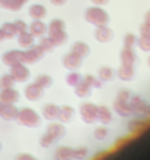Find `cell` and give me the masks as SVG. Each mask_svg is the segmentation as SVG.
<instances>
[{
  "label": "cell",
  "mask_w": 150,
  "mask_h": 160,
  "mask_svg": "<svg viewBox=\"0 0 150 160\" xmlns=\"http://www.w3.org/2000/svg\"><path fill=\"white\" fill-rule=\"evenodd\" d=\"M28 15L33 19H44L47 16V9L43 5H40V3H34V5L29 6Z\"/></svg>",
  "instance_id": "cell-20"
},
{
  "label": "cell",
  "mask_w": 150,
  "mask_h": 160,
  "mask_svg": "<svg viewBox=\"0 0 150 160\" xmlns=\"http://www.w3.org/2000/svg\"><path fill=\"white\" fill-rule=\"evenodd\" d=\"M85 82L90 85L91 88H96V90H100V88H103V82L99 79V77L97 75H93V73H87L85 77L82 78Z\"/></svg>",
  "instance_id": "cell-28"
},
{
  "label": "cell",
  "mask_w": 150,
  "mask_h": 160,
  "mask_svg": "<svg viewBox=\"0 0 150 160\" xmlns=\"http://www.w3.org/2000/svg\"><path fill=\"white\" fill-rule=\"evenodd\" d=\"M109 135V129H107L106 125H100L94 128V132H93V137H94V140L97 141H105Z\"/></svg>",
  "instance_id": "cell-29"
},
{
  "label": "cell",
  "mask_w": 150,
  "mask_h": 160,
  "mask_svg": "<svg viewBox=\"0 0 150 160\" xmlns=\"http://www.w3.org/2000/svg\"><path fill=\"white\" fill-rule=\"evenodd\" d=\"M43 92H44V90L40 87L39 84L31 82L25 87L24 96H25L27 100H29V102H39L40 98L43 97Z\"/></svg>",
  "instance_id": "cell-9"
},
{
  "label": "cell",
  "mask_w": 150,
  "mask_h": 160,
  "mask_svg": "<svg viewBox=\"0 0 150 160\" xmlns=\"http://www.w3.org/2000/svg\"><path fill=\"white\" fill-rule=\"evenodd\" d=\"M84 19H85V22L94 25V27H100V25L109 24L111 16L102 6H90L84 12Z\"/></svg>",
  "instance_id": "cell-1"
},
{
  "label": "cell",
  "mask_w": 150,
  "mask_h": 160,
  "mask_svg": "<svg viewBox=\"0 0 150 160\" xmlns=\"http://www.w3.org/2000/svg\"><path fill=\"white\" fill-rule=\"evenodd\" d=\"M91 3L94 6H103V5H107L109 0H91Z\"/></svg>",
  "instance_id": "cell-40"
},
{
  "label": "cell",
  "mask_w": 150,
  "mask_h": 160,
  "mask_svg": "<svg viewBox=\"0 0 150 160\" xmlns=\"http://www.w3.org/2000/svg\"><path fill=\"white\" fill-rule=\"evenodd\" d=\"M71 52L75 53L77 56H80L81 59H84L90 54V46L87 43H84V41H75L71 46Z\"/></svg>",
  "instance_id": "cell-21"
},
{
  "label": "cell",
  "mask_w": 150,
  "mask_h": 160,
  "mask_svg": "<svg viewBox=\"0 0 150 160\" xmlns=\"http://www.w3.org/2000/svg\"><path fill=\"white\" fill-rule=\"evenodd\" d=\"M119 60H121V65H131V66H134L137 62V53L134 52V49L122 47V50L119 52Z\"/></svg>",
  "instance_id": "cell-15"
},
{
  "label": "cell",
  "mask_w": 150,
  "mask_h": 160,
  "mask_svg": "<svg viewBox=\"0 0 150 160\" xmlns=\"http://www.w3.org/2000/svg\"><path fill=\"white\" fill-rule=\"evenodd\" d=\"M2 62L5 63L6 66H9V68L13 66V65H18V63H24V52L18 49L9 50V52L3 53Z\"/></svg>",
  "instance_id": "cell-7"
},
{
  "label": "cell",
  "mask_w": 150,
  "mask_h": 160,
  "mask_svg": "<svg viewBox=\"0 0 150 160\" xmlns=\"http://www.w3.org/2000/svg\"><path fill=\"white\" fill-rule=\"evenodd\" d=\"M97 112H99V106L91 102L81 103V106H80L81 121L84 123H87V125H93L97 121Z\"/></svg>",
  "instance_id": "cell-3"
},
{
  "label": "cell",
  "mask_w": 150,
  "mask_h": 160,
  "mask_svg": "<svg viewBox=\"0 0 150 160\" xmlns=\"http://www.w3.org/2000/svg\"><path fill=\"white\" fill-rule=\"evenodd\" d=\"M16 121L19 125L25 126V128H37L41 123V116L31 107H22L18 112Z\"/></svg>",
  "instance_id": "cell-2"
},
{
  "label": "cell",
  "mask_w": 150,
  "mask_h": 160,
  "mask_svg": "<svg viewBox=\"0 0 150 160\" xmlns=\"http://www.w3.org/2000/svg\"><path fill=\"white\" fill-rule=\"evenodd\" d=\"M53 144H54L53 140H52L47 134H43V135L40 137V146L43 147V148H49V147L53 146Z\"/></svg>",
  "instance_id": "cell-36"
},
{
  "label": "cell",
  "mask_w": 150,
  "mask_h": 160,
  "mask_svg": "<svg viewBox=\"0 0 150 160\" xmlns=\"http://www.w3.org/2000/svg\"><path fill=\"white\" fill-rule=\"evenodd\" d=\"M15 85V81L12 79L9 73H5L0 77V90H5V88H12Z\"/></svg>",
  "instance_id": "cell-35"
},
{
  "label": "cell",
  "mask_w": 150,
  "mask_h": 160,
  "mask_svg": "<svg viewBox=\"0 0 150 160\" xmlns=\"http://www.w3.org/2000/svg\"><path fill=\"white\" fill-rule=\"evenodd\" d=\"M2 41H5V34H3V31L0 28V43H2Z\"/></svg>",
  "instance_id": "cell-42"
},
{
  "label": "cell",
  "mask_w": 150,
  "mask_h": 160,
  "mask_svg": "<svg viewBox=\"0 0 150 160\" xmlns=\"http://www.w3.org/2000/svg\"><path fill=\"white\" fill-rule=\"evenodd\" d=\"M59 113H60V107L58 104H53V103H49L43 107L41 110V116L49 122H54L59 119Z\"/></svg>",
  "instance_id": "cell-14"
},
{
  "label": "cell",
  "mask_w": 150,
  "mask_h": 160,
  "mask_svg": "<svg viewBox=\"0 0 150 160\" xmlns=\"http://www.w3.org/2000/svg\"><path fill=\"white\" fill-rule=\"evenodd\" d=\"M66 2H68V0H50V3L53 6H63Z\"/></svg>",
  "instance_id": "cell-41"
},
{
  "label": "cell",
  "mask_w": 150,
  "mask_h": 160,
  "mask_svg": "<svg viewBox=\"0 0 150 160\" xmlns=\"http://www.w3.org/2000/svg\"><path fill=\"white\" fill-rule=\"evenodd\" d=\"M81 62H82V59L80 58V56H77L75 53H72V52L66 53L62 59L63 68H66L68 71H75V69H78L81 66Z\"/></svg>",
  "instance_id": "cell-13"
},
{
  "label": "cell",
  "mask_w": 150,
  "mask_h": 160,
  "mask_svg": "<svg viewBox=\"0 0 150 160\" xmlns=\"http://www.w3.org/2000/svg\"><path fill=\"white\" fill-rule=\"evenodd\" d=\"M0 28H2L3 34H5V38H13L15 35L18 34V31H16V28H15L13 22H5Z\"/></svg>",
  "instance_id": "cell-30"
},
{
  "label": "cell",
  "mask_w": 150,
  "mask_h": 160,
  "mask_svg": "<svg viewBox=\"0 0 150 160\" xmlns=\"http://www.w3.org/2000/svg\"><path fill=\"white\" fill-rule=\"evenodd\" d=\"M116 77L122 82H131L136 78V68L131 65H119V68L116 71Z\"/></svg>",
  "instance_id": "cell-10"
},
{
  "label": "cell",
  "mask_w": 150,
  "mask_h": 160,
  "mask_svg": "<svg viewBox=\"0 0 150 160\" xmlns=\"http://www.w3.org/2000/svg\"><path fill=\"white\" fill-rule=\"evenodd\" d=\"M143 22H144L146 25H149V27H150V9L146 10L144 15H143Z\"/></svg>",
  "instance_id": "cell-39"
},
{
  "label": "cell",
  "mask_w": 150,
  "mask_h": 160,
  "mask_svg": "<svg viewBox=\"0 0 150 160\" xmlns=\"http://www.w3.org/2000/svg\"><path fill=\"white\" fill-rule=\"evenodd\" d=\"M39 46L44 50V53H50V52H53V49L56 47V46H54V43H53V40L50 38L49 35H47V37H41Z\"/></svg>",
  "instance_id": "cell-32"
},
{
  "label": "cell",
  "mask_w": 150,
  "mask_h": 160,
  "mask_svg": "<svg viewBox=\"0 0 150 160\" xmlns=\"http://www.w3.org/2000/svg\"><path fill=\"white\" fill-rule=\"evenodd\" d=\"M34 38L35 37L29 31H24V32L18 34V44H19V47H22V49H28V47H31L34 44Z\"/></svg>",
  "instance_id": "cell-24"
},
{
  "label": "cell",
  "mask_w": 150,
  "mask_h": 160,
  "mask_svg": "<svg viewBox=\"0 0 150 160\" xmlns=\"http://www.w3.org/2000/svg\"><path fill=\"white\" fill-rule=\"evenodd\" d=\"M88 156V148L85 146L74 147V160H85Z\"/></svg>",
  "instance_id": "cell-34"
},
{
  "label": "cell",
  "mask_w": 150,
  "mask_h": 160,
  "mask_svg": "<svg viewBox=\"0 0 150 160\" xmlns=\"http://www.w3.org/2000/svg\"><path fill=\"white\" fill-rule=\"evenodd\" d=\"M137 41H138V37H137L134 32H127L122 38V43H124V47H128V49H134L137 46Z\"/></svg>",
  "instance_id": "cell-31"
},
{
  "label": "cell",
  "mask_w": 150,
  "mask_h": 160,
  "mask_svg": "<svg viewBox=\"0 0 150 160\" xmlns=\"http://www.w3.org/2000/svg\"><path fill=\"white\" fill-rule=\"evenodd\" d=\"M113 119V112L112 109H109L107 106L102 104V106H99V112H97V121L100 122L102 125H109Z\"/></svg>",
  "instance_id": "cell-17"
},
{
  "label": "cell",
  "mask_w": 150,
  "mask_h": 160,
  "mask_svg": "<svg viewBox=\"0 0 150 160\" xmlns=\"http://www.w3.org/2000/svg\"><path fill=\"white\" fill-rule=\"evenodd\" d=\"M0 150H2V142H0Z\"/></svg>",
  "instance_id": "cell-44"
},
{
  "label": "cell",
  "mask_w": 150,
  "mask_h": 160,
  "mask_svg": "<svg viewBox=\"0 0 150 160\" xmlns=\"http://www.w3.org/2000/svg\"><path fill=\"white\" fill-rule=\"evenodd\" d=\"M44 134H47V135L53 140V142H56V141L62 140L63 137H65L66 129H65L63 123H60V122L58 121V122H52V123H49Z\"/></svg>",
  "instance_id": "cell-6"
},
{
  "label": "cell",
  "mask_w": 150,
  "mask_h": 160,
  "mask_svg": "<svg viewBox=\"0 0 150 160\" xmlns=\"http://www.w3.org/2000/svg\"><path fill=\"white\" fill-rule=\"evenodd\" d=\"M28 31L34 37H43L47 32V25L43 22V19H33V22L28 25Z\"/></svg>",
  "instance_id": "cell-16"
},
{
  "label": "cell",
  "mask_w": 150,
  "mask_h": 160,
  "mask_svg": "<svg viewBox=\"0 0 150 160\" xmlns=\"http://www.w3.org/2000/svg\"><path fill=\"white\" fill-rule=\"evenodd\" d=\"M9 75L12 77L15 82H27L31 77V72H29L28 66H25L24 63H18V65H13V66H10L9 69Z\"/></svg>",
  "instance_id": "cell-4"
},
{
  "label": "cell",
  "mask_w": 150,
  "mask_h": 160,
  "mask_svg": "<svg viewBox=\"0 0 150 160\" xmlns=\"http://www.w3.org/2000/svg\"><path fill=\"white\" fill-rule=\"evenodd\" d=\"M19 100V91L12 88H5V90H0V103H5V104H15V103Z\"/></svg>",
  "instance_id": "cell-12"
},
{
  "label": "cell",
  "mask_w": 150,
  "mask_h": 160,
  "mask_svg": "<svg viewBox=\"0 0 150 160\" xmlns=\"http://www.w3.org/2000/svg\"><path fill=\"white\" fill-rule=\"evenodd\" d=\"M21 3H22V5H25V3H28V0H21Z\"/></svg>",
  "instance_id": "cell-43"
},
{
  "label": "cell",
  "mask_w": 150,
  "mask_h": 160,
  "mask_svg": "<svg viewBox=\"0 0 150 160\" xmlns=\"http://www.w3.org/2000/svg\"><path fill=\"white\" fill-rule=\"evenodd\" d=\"M97 77H99V79H100L102 82H111L112 79L116 77V72L111 66H106V65H105V66H100V68H99Z\"/></svg>",
  "instance_id": "cell-23"
},
{
  "label": "cell",
  "mask_w": 150,
  "mask_h": 160,
  "mask_svg": "<svg viewBox=\"0 0 150 160\" xmlns=\"http://www.w3.org/2000/svg\"><path fill=\"white\" fill-rule=\"evenodd\" d=\"M74 92H75V96L80 98H87L91 96V87H90L84 79H81V81L74 87Z\"/></svg>",
  "instance_id": "cell-22"
},
{
  "label": "cell",
  "mask_w": 150,
  "mask_h": 160,
  "mask_svg": "<svg viewBox=\"0 0 150 160\" xmlns=\"http://www.w3.org/2000/svg\"><path fill=\"white\" fill-rule=\"evenodd\" d=\"M18 112L19 109H16L15 104H5V103H0V118L3 121H16L18 118Z\"/></svg>",
  "instance_id": "cell-11"
},
{
  "label": "cell",
  "mask_w": 150,
  "mask_h": 160,
  "mask_svg": "<svg viewBox=\"0 0 150 160\" xmlns=\"http://www.w3.org/2000/svg\"><path fill=\"white\" fill-rule=\"evenodd\" d=\"M47 35L53 40L54 46H63L68 41V34L65 29H54V31H47Z\"/></svg>",
  "instance_id": "cell-18"
},
{
  "label": "cell",
  "mask_w": 150,
  "mask_h": 160,
  "mask_svg": "<svg viewBox=\"0 0 150 160\" xmlns=\"http://www.w3.org/2000/svg\"><path fill=\"white\" fill-rule=\"evenodd\" d=\"M22 3L21 0H0V8L5 10H12V12H18L22 9Z\"/></svg>",
  "instance_id": "cell-26"
},
{
  "label": "cell",
  "mask_w": 150,
  "mask_h": 160,
  "mask_svg": "<svg viewBox=\"0 0 150 160\" xmlns=\"http://www.w3.org/2000/svg\"><path fill=\"white\" fill-rule=\"evenodd\" d=\"M44 56V50L40 47L39 44L37 46H31L28 49H25L24 52V63H29V65H34L39 60H41Z\"/></svg>",
  "instance_id": "cell-5"
},
{
  "label": "cell",
  "mask_w": 150,
  "mask_h": 160,
  "mask_svg": "<svg viewBox=\"0 0 150 160\" xmlns=\"http://www.w3.org/2000/svg\"><path fill=\"white\" fill-rule=\"evenodd\" d=\"M34 82L39 84L43 90H49V88H52V85H53V78L50 77V75H47V73H40L39 77L35 78Z\"/></svg>",
  "instance_id": "cell-27"
},
{
  "label": "cell",
  "mask_w": 150,
  "mask_h": 160,
  "mask_svg": "<svg viewBox=\"0 0 150 160\" xmlns=\"http://www.w3.org/2000/svg\"><path fill=\"white\" fill-rule=\"evenodd\" d=\"M13 24H15V28H16V31H18V34H19V32H24V31H28V24H27L25 21L16 19Z\"/></svg>",
  "instance_id": "cell-37"
},
{
  "label": "cell",
  "mask_w": 150,
  "mask_h": 160,
  "mask_svg": "<svg viewBox=\"0 0 150 160\" xmlns=\"http://www.w3.org/2000/svg\"><path fill=\"white\" fill-rule=\"evenodd\" d=\"M15 160H37V159L33 154H29V153H19Z\"/></svg>",
  "instance_id": "cell-38"
},
{
  "label": "cell",
  "mask_w": 150,
  "mask_h": 160,
  "mask_svg": "<svg viewBox=\"0 0 150 160\" xmlns=\"http://www.w3.org/2000/svg\"><path fill=\"white\" fill-rule=\"evenodd\" d=\"M74 113H75V110H74L72 106H68V104L60 106V113H59L58 121L60 122V123H68V122H71V119L74 118Z\"/></svg>",
  "instance_id": "cell-25"
},
{
  "label": "cell",
  "mask_w": 150,
  "mask_h": 160,
  "mask_svg": "<svg viewBox=\"0 0 150 160\" xmlns=\"http://www.w3.org/2000/svg\"><path fill=\"white\" fill-rule=\"evenodd\" d=\"M53 156L56 160H74V148L68 146H60L54 150Z\"/></svg>",
  "instance_id": "cell-19"
},
{
  "label": "cell",
  "mask_w": 150,
  "mask_h": 160,
  "mask_svg": "<svg viewBox=\"0 0 150 160\" xmlns=\"http://www.w3.org/2000/svg\"><path fill=\"white\" fill-rule=\"evenodd\" d=\"M82 78L81 75L78 72H74V71H69V73L66 75V78H65V82H66V85L68 87H75L80 81H81Z\"/></svg>",
  "instance_id": "cell-33"
},
{
  "label": "cell",
  "mask_w": 150,
  "mask_h": 160,
  "mask_svg": "<svg viewBox=\"0 0 150 160\" xmlns=\"http://www.w3.org/2000/svg\"><path fill=\"white\" fill-rule=\"evenodd\" d=\"M94 38L102 44L111 43L112 40H113V31H112V28H109L107 25L96 27V28H94Z\"/></svg>",
  "instance_id": "cell-8"
}]
</instances>
